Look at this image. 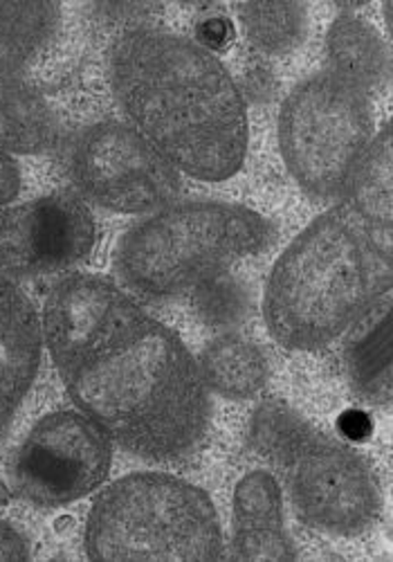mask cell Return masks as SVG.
<instances>
[{"label": "cell", "mask_w": 393, "mask_h": 562, "mask_svg": "<svg viewBox=\"0 0 393 562\" xmlns=\"http://www.w3.org/2000/svg\"><path fill=\"white\" fill-rule=\"evenodd\" d=\"M43 351L41 319L30 297L0 274V432L30 394Z\"/></svg>", "instance_id": "12"}, {"label": "cell", "mask_w": 393, "mask_h": 562, "mask_svg": "<svg viewBox=\"0 0 393 562\" xmlns=\"http://www.w3.org/2000/svg\"><path fill=\"white\" fill-rule=\"evenodd\" d=\"M109 79L131 126L180 173L205 182L238 173L248 111L229 70L203 45L158 27H128L111 45Z\"/></svg>", "instance_id": "2"}, {"label": "cell", "mask_w": 393, "mask_h": 562, "mask_svg": "<svg viewBox=\"0 0 393 562\" xmlns=\"http://www.w3.org/2000/svg\"><path fill=\"white\" fill-rule=\"evenodd\" d=\"M12 486L3 480V477H0V506H5V504H10V499H12Z\"/></svg>", "instance_id": "25"}, {"label": "cell", "mask_w": 393, "mask_h": 562, "mask_svg": "<svg viewBox=\"0 0 393 562\" xmlns=\"http://www.w3.org/2000/svg\"><path fill=\"white\" fill-rule=\"evenodd\" d=\"M341 196L373 234L389 239L393 221V147L389 124L373 135Z\"/></svg>", "instance_id": "18"}, {"label": "cell", "mask_w": 393, "mask_h": 562, "mask_svg": "<svg viewBox=\"0 0 393 562\" xmlns=\"http://www.w3.org/2000/svg\"><path fill=\"white\" fill-rule=\"evenodd\" d=\"M27 538L8 520H0V560H27Z\"/></svg>", "instance_id": "24"}, {"label": "cell", "mask_w": 393, "mask_h": 562, "mask_svg": "<svg viewBox=\"0 0 393 562\" xmlns=\"http://www.w3.org/2000/svg\"><path fill=\"white\" fill-rule=\"evenodd\" d=\"M133 306L137 304L106 277L75 272L57 281L43 304L41 331L59 371L100 342Z\"/></svg>", "instance_id": "11"}, {"label": "cell", "mask_w": 393, "mask_h": 562, "mask_svg": "<svg viewBox=\"0 0 393 562\" xmlns=\"http://www.w3.org/2000/svg\"><path fill=\"white\" fill-rule=\"evenodd\" d=\"M113 465V441L75 409L45 414L8 463L12 491L41 508L72 504L100 488Z\"/></svg>", "instance_id": "9"}, {"label": "cell", "mask_w": 393, "mask_h": 562, "mask_svg": "<svg viewBox=\"0 0 393 562\" xmlns=\"http://www.w3.org/2000/svg\"><path fill=\"white\" fill-rule=\"evenodd\" d=\"M330 75L351 88L378 92L389 81V50L378 30L358 14L341 12L326 36Z\"/></svg>", "instance_id": "14"}, {"label": "cell", "mask_w": 393, "mask_h": 562, "mask_svg": "<svg viewBox=\"0 0 393 562\" xmlns=\"http://www.w3.org/2000/svg\"><path fill=\"white\" fill-rule=\"evenodd\" d=\"M375 135L364 92L317 72L294 86L279 111V149L285 169L315 201H335Z\"/></svg>", "instance_id": "6"}, {"label": "cell", "mask_w": 393, "mask_h": 562, "mask_svg": "<svg viewBox=\"0 0 393 562\" xmlns=\"http://www.w3.org/2000/svg\"><path fill=\"white\" fill-rule=\"evenodd\" d=\"M313 426L281 398H268L250 416L248 439L252 450L277 465Z\"/></svg>", "instance_id": "21"}, {"label": "cell", "mask_w": 393, "mask_h": 562, "mask_svg": "<svg viewBox=\"0 0 393 562\" xmlns=\"http://www.w3.org/2000/svg\"><path fill=\"white\" fill-rule=\"evenodd\" d=\"M61 376L79 412L137 459L184 461L210 435L212 392L199 360L139 306Z\"/></svg>", "instance_id": "1"}, {"label": "cell", "mask_w": 393, "mask_h": 562, "mask_svg": "<svg viewBox=\"0 0 393 562\" xmlns=\"http://www.w3.org/2000/svg\"><path fill=\"white\" fill-rule=\"evenodd\" d=\"M66 167L83 201L117 214H154L182 192L180 171L139 131L115 120L79 131Z\"/></svg>", "instance_id": "7"}, {"label": "cell", "mask_w": 393, "mask_h": 562, "mask_svg": "<svg viewBox=\"0 0 393 562\" xmlns=\"http://www.w3.org/2000/svg\"><path fill=\"white\" fill-rule=\"evenodd\" d=\"M97 241V225L75 192H53L0 210V274L34 279L86 261Z\"/></svg>", "instance_id": "10"}, {"label": "cell", "mask_w": 393, "mask_h": 562, "mask_svg": "<svg viewBox=\"0 0 393 562\" xmlns=\"http://www.w3.org/2000/svg\"><path fill=\"white\" fill-rule=\"evenodd\" d=\"M344 349L353 392L371 405L391 401V295L386 293L358 324Z\"/></svg>", "instance_id": "15"}, {"label": "cell", "mask_w": 393, "mask_h": 562, "mask_svg": "<svg viewBox=\"0 0 393 562\" xmlns=\"http://www.w3.org/2000/svg\"><path fill=\"white\" fill-rule=\"evenodd\" d=\"M199 369L207 390L227 401L259 396L270 379V364L261 347L238 334L210 340L199 356Z\"/></svg>", "instance_id": "17"}, {"label": "cell", "mask_w": 393, "mask_h": 562, "mask_svg": "<svg viewBox=\"0 0 393 562\" xmlns=\"http://www.w3.org/2000/svg\"><path fill=\"white\" fill-rule=\"evenodd\" d=\"M83 549L92 560L225 558L210 495L167 473H133L109 484L90 506Z\"/></svg>", "instance_id": "5"}, {"label": "cell", "mask_w": 393, "mask_h": 562, "mask_svg": "<svg viewBox=\"0 0 393 562\" xmlns=\"http://www.w3.org/2000/svg\"><path fill=\"white\" fill-rule=\"evenodd\" d=\"M274 225L259 212L223 201L171 203L131 225L113 268L137 297L162 302L214 281L240 259L274 244Z\"/></svg>", "instance_id": "4"}, {"label": "cell", "mask_w": 393, "mask_h": 562, "mask_svg": "<svg viewBox=\"0 0 393 562\" xmlns=\"http://www.w3.org/2000/svg\"><path fill=\"white\" fill-rule=\"evenodd\" d=\"M57 115L41 90L23 77H0V149L43 154L57 143Z\"/></svg>", "instance_id": "16"}, {"label": "cell", "mask_w": 393, "mask_h": 562, "mask_svg": "<svg viewBox=\"0 0 393 562\" xmlns=\"http://www.w3.org/2000/svg\"><path fill=\"white\" fill-rule=\"evenodd\" d=\"M274 468L283 473L297 518L315 531L356 538L382 513L373 465L351 446L311 428Z\"/></svg>", "instance_id": "8"}, {"label": "cell", "mask_w": 393, "mask_h": 562, "mask_svg": "<svg viewBox=\"0 0 393 562\" xmlns=\"http://www.w3.org/2000/svg\"><path fill=\"white\" fill-rule=\"evenodd\" d=\"M232 558L245 562L300 558L283 522V493L279 480L259 468L245 473L234 488Z\"/></svg>", "instance_id": "13"}, {"label": "cell", "mask_w": 393, "mask_h": 562, "mask_svg": "<svg viewBox=\"0 0 393 562\" xmlns=\"http://www.w3.org/2000/svg\"><path fill=\"white\" fill-rule=\"evenodd\" d=\"M234 41V27L227 19L218 16V19H207L199 25V45L207 53L214 55V50H225L227 45Z\"/></svg>", "instance_id": "22"}, {"label": "cell", "mask_w": 393, "mask_h": 562, "mask_svg": "<svg viewBox=\"0 0 393 562\" xmlns=\"http://www.w3.org/2000/svg\"><path fill=\"white\" fill-rule=\"evenodd\" d=\"M21 184L23 178L16 160L8 151L0 149V210L19 199Z\"/></svg>", "instance_id": "23"}, {"label": "cell", "mask_w": 393, "mask_h": 562, "mask_svg": "<svg viewBox=\"0 0 393 562\" xmlns=\"http://www.w3.org/2000/svg\"><path fill=\"white\" fill-rule=\"evenodd\" d=\"M391 289L389 239L347 205L302 229L274 261L263 293L270 336L292 351H317L358 324Z\"/></svg>", "instance_id": "3"}, {"label": "cell", "mask_w": 393, "mask_h": 562, "mask_svg": "<svg viewBox=\"0 0 393 562\" xmlns=\"http://www.w3.org/2000/svg\"><path fill=\"white\" fill-rule=\"evenodd\" d=\"M61 25V5L0 3V77H21L50 48Z\"/></svg>", "instance_id": "19"}, {"label": "cell", "mask_w": 393, "mask_h": 562, "mask_svg": "<svg viewBox=\"0 0 393 562\" xmlns=\"http://www.w3.org/2000/svg\"><path fill=\"white\" fill-rule=\"evenodd\" d=\"M238 23L257 50L283 57L300 48L308 36V8L292 0L234 5Z\"/></svg>", "instance_id": "20"}]
</instances>
